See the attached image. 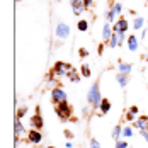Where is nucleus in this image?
<instances>
[{"label":"nucleus","instance_id":"obj_13","mask_svg":"<svg viewBox=\"0 0 148 148\" xmlns=\"http://www.w3.org/2000/svg\"><path fill=\"white\" fill-rule=\"evenodd\" d=\"M134 126L136 128H140V130H145V131H148V118H140L138 121H134Z\"/></svg>","mask_w":148,"mask_h":148},{"label":"nucleus","instance_id":"obj_32","mask_svg":"<svg viewBox=\"0 0 148 148\" xmlns=\"http://www.w3.org/2000/svg\"><path fill=\"white\" fill-rule=\"evenodd\" d=\"M65 136H66V138H68V140H70V138H72V136H73V134L70 133V131H65Z\"/></svg>","mask_w":148,"mask_h":148},{"label":"nucleus","instance_id":"obj_1","mask_svg":"<svg viewBox=\"0 0 148 148\" xmlns=\"http://www.w3.org/2000/svg\"><path fill=\"white\" fill-rule=\"evenodd\" d=\"M87 101H89V104L94 107V109H101L102 99H101V92H99V84H97V82L92 84L90 90L87 92Z\"/></svg>","mask_w":148,"mask_h":148},{"label":"nucleus","instance_id":"obj_12","mask_svg":"<svg viewBox=\"0 0 148 148\" xmlns=\"http://www.w3.org/2000/svg\"><path fill=\"white\" fill-rule=\"evenodd\" d=\"M14 133H15V138H19L21 134H26V130H24V126H22V123H21V119H17V121H15Z\"/></svg>","mask_w":148,"mask_h":148},{"label":"nucleus","instance_id":"obj_11","mask_svg":"<svg viewBox=\"0 0 148 148\" xmlns=\"http://www.w3.org/2000/svg\"><path fill=\"white\" fill-rule=\"evenodd\" d=\"M112 38V29H111V24H104L102 27V41H109Z\"/></svg>","mask_w":148,"mask_h":148},{"label":"nucleus","instance_id":"obj_19","mask_svg":"<svg viewBox=\"0 0 148 148\" xmlns=\"http://www.w3.org/2000/svg\"><path fill=\"white\" fill-rule=\"evenodd\" d=\"M119 136H123V130H121V126H116L112 130V138L114 140H119Z\"/></svg>","mask_w":148,"mask_h":148},{"label":"nucleus","instance_id":"obj_5","mask_svg":"<svg viewBox=\"0 0 148 148\" xmlns=\"http://www.w3.org/2000/svg\"><path fill=\"white\" fill-rule=\"evenodd\" d=\"M56 38H60V39H66L68 36H70V27L65 24V22H60L58 26H56Z\"/></svg>","mask_w":148,"mask_h":148},{"label":"nucleus","instance_id":"obj_6","mask_svg":"<svg viewBox=\"0 0 148 148\" xmlns=\"http://www.w3.org/2000/svg\"><path fill=\"white\" fill-rule=\"evenodd\" d=\"M123 39H124V32H114L112 34V38L109 39V46L111 48H116L123 43Z\"/></svg>","mask_w":148,"mask_h":148},{"label":"nucleus","instance_id":"obj_33","mask_svg":"<svg viewBox=\"0 0 148 148\" xmlns=\"http://www.w3.org/2000/svg\"><path fill=\"white\" fill-rule=\"evenodd\" d=\"M48 148H55V147H48Z\"/></svg>","mask_w":148,"mask_h":148},{"label":"nucleus","instance_id":"obj_24","mask_svg":"<svg viewBox=\"0 0 148 148\" xmlns=\"http://www.w3.org/2000/svg\"><path fill=\"white\" fill-rule=\"evenodd\" d=\"M123 136H126V138L133 136V130H131V128H124V130H123Z\"/></svg>","mask_w":148,"mask_h":148},{"label":"nucleus","instance_id":"obj_26","mask_svg":"<svg viewBox=\"0 0 148 148\" xmlns=\"http://www.w3.org/2000/svg\"><path fill=\"white\" fill-rule=\"evenodd\" d=\"M90 148H101V143L97 140H90Z\"/></svg>","mask_w":148,"mask_h":148},{"label":"nucleus","instance_id":"obj_15","mask_svg":"<svg viewBox=\"0 0 148 148\" xmlns=\"http://www.w3.org/2000/svg\"><path fill=\"white\" fill-rule=\"evenodd\" d=\"M128 48H130V51H136L138 49V39L134 36H130L128 38Z\"/></svg>","mask_w":148,"mask_h":148},{"label":"nucleus","instance_id":"obj_8","mask_svg":"<svg viewBox=\"0 0 148 148\" xmlns=\"http://www.w3.org/2000/svg\"><path fill=\"white\" fill-rule=\"evenodd\" d=\"M128 21L126 19H119L118 22H116V26H114V32H124V31L128 29Z\"/></svg>","mask_w":148,"mask_h":148},{"label":"nucleus","instance_id":"obj_10","mask_svg":"<svg viewBox=\"0 0 148 148\" xmlns=\"http://www.w3.org/2000/svg\"><path fill=\"white\" fill-rule=\"evenodd\" d=\"M41 140H43V136L39 133V130H32L29 133V141L31 143H41Z\"/></svg>","mask_w":148,"mask_h":148},{"label":"nucleus","instance_id":"obj_7","mask_svg":"<svg viewBox=\"0 0 148 148\" xmlns=\"http://www.w3.org/2000/svg\"><path fill=\"white\" fill-rule=\"evenodd\" d=\"M72 9L77 15L82 14L85 10V5H84V0H72Z\"/></svg>","mask_w":148,"mask_h":148},{"label":"nucleus","instance_id":"obj_3","mask_svg":"<svg viewBox=\"0 0 148 148\" xmlns=\"http://www.w3.org/2000/svg\"><path fill=\"white\" fill-rule=\"evenodd\" d=\"M51 101L56 104V106L66 102V94H65V90L63 89H53V92H51Z\"/></svg>","mask_w":148,"mask_h":148},{"label":"nucleus","instance_id":"obj_25","mask_svg":"<svg viewBox=\"0 0 148 148\" xmlns=\"http://www.w3.org/2000/svg\"><path fill=\"white\" fill-rule=\"evenodd\" d=\"M26 112H27V107H22V109H19V111H17V119H21L24 114H26Z\"/></svg>","mask_w":148,"mask_h":148},{"label":"nucleus","instance_id":"obj_14","mask_svg":"<svg viewBox=\"0 0 148 148\" xmlns=\"http://www.w3.org/2000/svg\"><path fill=\"white\" fill-rule=\"evenodd\" d=\"M118 70H119V73H123V75H130L131 73V65L130 63H119Z\"/></svg>","mask_w":148,"mask_h":148},{"label":"nucleus","instance_id":"obj_27","mask_svg":"<svg viewBox=\"0 0 148 148\" xmlns=\"http://www.w3.org/2000/svg\"><path fill=\"white\" fill-rule=\"evenodd\" d=\"M116 148H128L124 141H116Z\"/></svg>","mask_w":148,"mask_h":148},{"label":"nucleus","instance_id":"obj_17","mask_svg":"<svg viewBox=\"0 0 148 148\" xmlns=\"http://www.w3.org/2000/svg\"><path fill=\"white\" fill-rule=\"evenodd\" d=\"M109 109H111V102H109L107 99H102V102H101V111H102V114H107Z\"/></svg>","mask_w":148,"mask_h":148},{"label":"nucleus","instance_id":"obj_4","mask_svg":"<svg viewBox=\"0 0 148 148\" xmlns=\"http://www.w3.org/2000/svg\"><path fill=\"white\" fill-rule=\"evenodd\" d=\"M56 114H58L61 119H68L70 118V114H72V107H70L66 102L60 104L58 107H56Z\"/></svg>","mask_w":148,"mask_h":148},{"label":"nucleus","instance_id":"obj_28","mask_svg":"<svg viewBox=\"0 0 148 148\" xmlns=\"http://www.w3.org/2000/svg\"><path fill=\"white\" fill-rule=\"evenodd\" d=\"M87 55H89V51H87L85 48H82V49H80V56H82V58H85Z\"/></svg>","mask_w":148,"mask_h":148},{"label":"nucleus","instance_id":"obj_20","mask_svg":"<svg viewBox=\"0 0 148 148\" xmlns=\"http://www.w3.org/2000/svg\"><path fill=\"white\" fill-rule=\"evenodd\" d=\"M68 77H70V80H72V82H75V84H77V82H80V75L77 73L75 70H72V72L68 73Z\"/></svg>","mask_w":148,"mask_h":148},{"label":"nucleus","instance_id":"obj_30","mask_svg":"<svg viewBox=\"0 0 148 148\" xmlns=\"http://www.w3.org/2000/svg\"><path fill=\"white\" fill-rule=\"evenodd\" d=\"M140 134H141V136H143V138H145V140L148 141V131H145V130H141V133H140Z\"/></svg>","mask_w":148,"mask_h":148},{"label":"nucleus","instance_id":"obj_31","mask_svg":"<svg viewBox=\"0 0 148 148\" xmlns=\"http://www.w3.org/2000/svg\"><path fill=\"white\" fill-rule=\"evenodd\" d=\"M84 5H85V9L90 7V5H92V0H84Z\"/></svg>","mask_w":148,"mask_h":148},{"label":"nucleus","instance_id":"obj_2","mask_svg":"<svg viewBox=\"0 0 148 148\" xmlns=\"http://www.w3.org/2000/svg\"><path fill=\"white\" fill-rule=\"evenodd\" d=\"M73 70V66L70 63H63V61H58L55 65V70H53V75H58V77H63V75H68Z\"/></svg>","mask_w":148,"mask_h":148},{"label":"nucleus","instance_id":"obj_23","mask_svg":"<svg viewBox=\"0 0 148 148\" xmlns=\"http://www.w3.org/2000/svg\"><path fill=\"white\" fill-rule=\"evenodd\" d=\"M82 75H84V77H90V68H89V65H82Z\"/></svg>","mask_w":148,"mask_h":148},{"label":"nucleus","instance_id":"obj_9","mask_svg":"<svg viewBox=\"0 0 148 148\" xmlns=\"http://www.w3.org/2000/svg\"><path fill=\"white\" fill-rule=\"evenodd\" d=\"M31 124H32V130H34V128H36V130H41V128L45 126V123H43V118H41L39 114L31 118Z\"/></svg>","mask_w":148,"mask_h":148},{"label":"nucleus","instance_id":"obj_16","mask_svg":"<svg viewBox=\"0 0 148 148\" xmlns=\"http://www.w3.org/2000/svg\"><path fill=\"white\" fill-rule=\"evenodd\" d=\"M116 80H118V84L121 85V87H126V85H128V75L118 73V77H116Z\"/></svg>","mask_w":148,"mask_h":148},{"label":"nucleus","instance_id":"obj_22","mask_svg":"<svg viewBox=\"0 0 148 148\" xmlns=\"http://www.w3.org/2000/svg\"><path fill=\"white\" fill-rule=\"evenodd\" d=\"M111 10H112L114 14H121V10H123V7H121V3H119V2H116V3H114V5L111 7Z\"/></svg>","mask_w":148,"mask_h":148},{"label":"nucleus","instance_id":"obj_29","mask_svg":"<svg viewBox=\"0 0 148 148\" xmlns=\"http://www.w3.org/2000/svg\"><path fill=\"white\" fill-rule=\"evenodd\" d=\"M130 112H131V114H136V112H138V107H136V106H131V109H130Z\"/></svg>","mask_w":148,"mask_h":148},{"label":"nucleus","instance_id":"obj_18","mask_svg":"<svg viewBox=\"0 0 148 148\" xmlns=\"http://www.w3.org/2000/svg\"><path fill=\"white\" fill-rule=\"evenodd\" d=\"M143 24H145V19H143V17H136V19H134V22H133V27L138 31V29H141V27H143Z\"/></svg>","mask_w":148,"mask_h":148},{"label":"nucleus","instance_id":"obj_21","mask_svg":"<svg viewBox=\"0 0 148 148\" xmlns=\"http://www.w3.org/2000/svg\"><path fill=\"white\" fill-rule=\"evenodd\" d=\"M87 29H89V22H87V21H80V22H78V31L85 32Z\"/></svg>","mask_w":148,"mask_h":148}]
</instances>
